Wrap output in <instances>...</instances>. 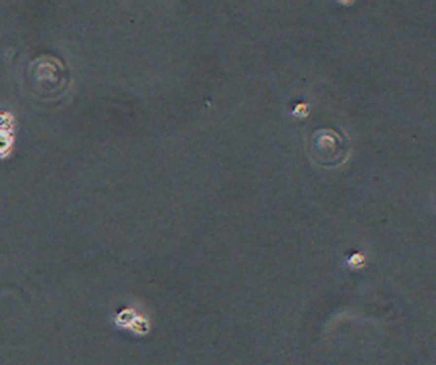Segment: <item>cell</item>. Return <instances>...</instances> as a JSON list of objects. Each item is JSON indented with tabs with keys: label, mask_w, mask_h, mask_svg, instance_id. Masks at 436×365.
Wrapping results in <instances>:
<instances>
[{
	"label": "cell",
	"mask_w": 436,
	"mask_h": 365,
	"mask_svg": "<svg viewBox=\"0 0 436 365\" xmlns=\"http://www.w3.org/2000/svg\"><path fill=\"white\" fill-rule=\"evenodd\" d=\"M310 150L314 161L327 168L338 167L349 157V144L333 129H319L312 135Z\"/></svg>",
	"instance_id": "obj_1"
}]
</instances>
